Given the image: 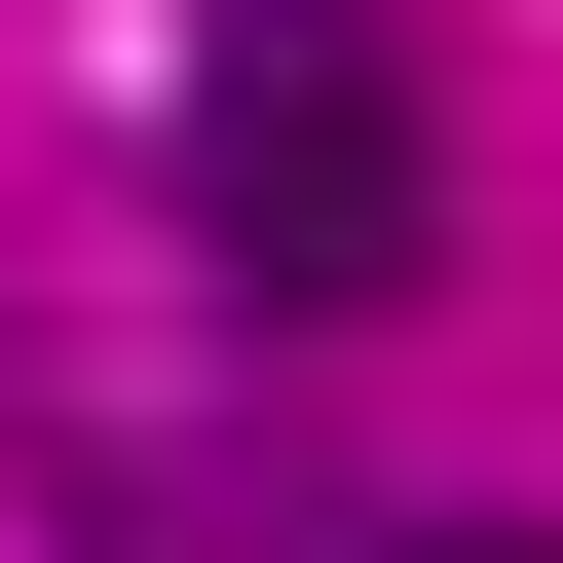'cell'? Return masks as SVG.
Returning a JSON list of instances; mask_svg holds the SVG:
<instances>
[{
  "label": "cell",
  "mask_w": 563,
  "mask_h": 563,
  "mask_svg": "<svg viewBox=\"0 0 563 563\" xmlns=\"http://www.w3.org/2000/svg\"><path fill=\"white\" fill-rule=\"evenodd\" d=\"M413 563H563V526H413Z\"/></svg>",
  "instance_id": "obj_3"
},
{
  "label": "cell",
  "mask_w": 563,
  "mask_h": 563,
  "mask_svg": "<svg viewBox=\"0 0 563 563\" xmlns=\"http://www.w3.org/2000/svg\"><path fill=\"white\" fill-rule=\"evenodd\" d=\"M188 225L263 263V301H413L451 151H413V38H376V0H225V38H188Z\"/></svg>",
  "instance_id": "obj_1"
},
{
  "label": "cell",
  "mask_w": 563,
  "mask_h": 563,
  "mask_svg": "<svg viewBox=\"0 0 563 563\" xmlns=\"http://www.w3.org/2000/svg\"><path fill=\"white\" fill-rule=\"evenodd\" d=\"M76 563H339V526L263 488V451H113V488H76Z\"/></svg>",
  "instance_id": "obj_2"
}]
</instances>
